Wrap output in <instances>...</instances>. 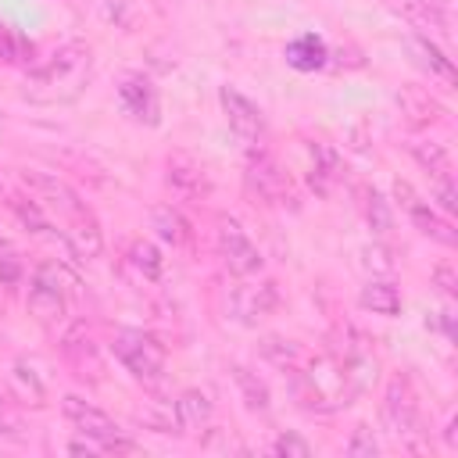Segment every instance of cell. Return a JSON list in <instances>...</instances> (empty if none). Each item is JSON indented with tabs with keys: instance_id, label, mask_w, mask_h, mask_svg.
I'll return each instance as SVG.
<instances>
[{
	"instance_id": "1",
	"label": "cell",
	"mask_w": 458,
	"mask_h": 458,
	"mask_svg": "<svg viewBox=\"0 0 458 458\" xmlns=\"http://www.w3.org/2000/svg\"><path fill=\"white\" fill-rule=\"evenodd\" d=\"M21 179H25V186L36 193V200H39L43 208H50L54 215L64 218L61 240L72 247L75 258H86V261H89V258H97V254L104 250V236H100L97 218L89 215V208L79 200V193H75L64 179L47 175V172H25Z\"/></svg>"
},
{
	"instance_id": "2",
	"label": "cell",
	"mask_w": 458,
	"mask_h": 458,
	"mask_svg": "<svg viewBox=\"0 0 458 458\" xmlns=\"http://www.w3.org/2000/svg\"><path fill=\"white\" fill-rule=\"evenodd\" d=\"M93 75V50L89 43H61L43 64L25 75V97L36 104H64L75 100Z\"/></svg>"
},
{
	"instance_id": "3",
	"label": "cell",
	"mask_w": 458,
	"mask_h": 458,
	"mask_svg": "<svg viewBox=\"0 0 458 458\" xmlns=\"http://www.w3.org/2000/svg\"><path fill=\"white\" fill-rule=\"evenodd\" d=\"M61 411H64V419H68L82 437H89V440L100 447V454H132V451H140V447L125 437V429H118V422H114L107 411H100L97 404H89V401H82V397H75V394H64V397H61Z\"/></svg>"
},
{
	"instance_id": "4",
	"label": "cell",
	"mask_w": 458,
	"mask_h": 458,
	"mask_svg": "<svg viewBox=\"0 0 458 458\" xmlns=\"http://www.w3.org/2000/svg\"><path fill=\"white\" fill-rule=\"evenodd\" d=\"M114 358L143 383H157L165 376V347L147 336L143 329H118L114 333Z\"/></svg>"
},
{
	"instance_id": "5",
	"label": "cell",
	"mask_w": 458,
	"mask_h": 458,
	"mask_svg": "<svg viewBox=\"0 0 458 458\" xmlns=\"http://www.w3.org/2000/svg\"><path fill=\"white\" fill-rule=\"evenodd\" d=\"M68 308V286H64V268L61 265H39L29 283V311L39 322H57Z\"/></svg>"
},
{
	"instance_id": "6",
	"label": "cell",
	"mask_w": 458,
	"mask_h": 458,
	"mask_svg": "<svg viewBox=\"0 0 458 458\" xmlns=\"http://www.w3.org/2000/svg\"><path fill=\"white\" fill-rule=\"evenodd\" d=\"M383 426L401 437V440H415V433L422 429V419H419V401H415V390L404 376H394L386 383V394H383Z\"/></svg>"
},
{
	"instance_id": "7",
	"label": "cell",
	"mask_w": 458,
	"mask_h": 458,
	"mask_svg": "<svg viewBox=\"0 0 458 458\" xmlns=\"http://www.w3.org/2000/svg\"><path fill=\"white\" fill-rule=\"evenodd\" d=\"M218 254H222V261H225V268L233 276L261 272V250H258V243L247 236V229L236 218H222L218 222Z\"/></svg>"
},
{
	"instance_id": "8",
	"label": "cell",
	"mask_w": 458,
	"mask_h": 458,
	"mask_svg": "<svg viewBox=\"0 0 458 458\" xmlns=\"http://www.w3.org/2000/svg\"><path fill=\"white\" fill-rule=\"evenodd\" d=\"M218 104H222V111H225L229 129H233L243 143L254 147V143L265 136V114H261V107H258L250 97H243V93L233 89V86H222V89H218Z\"/></svg>"
},
{
	"instance_id": "9",
	"label": "cell",
	"mask_w": 458,
	"mask_h": 458,
	"mask_svg": "<svg viewBox=\"0 0 458 458\" xmlns=\"http://www.w3.org/2000/svg\"><path fill=\"white\" fill-rule=\"evenodd\" d=\"M276 304H279V290H276V283H268V279H265V283H240V286H233V293H229V311H233V318L243 322V326H254L258 318L272 315Z\"/></svg>"
},
{
	"instance_id": "10",
	"label": "cell",
	"mask_w": 458,
	"mask_h": 458,
	"mask_svg": "<svg viewBox=\"0 0 458 458\" xmlns=\"http://www.w3.org/2000/svg\"><path fill=\"white\" fill-rule=\"evenodd\" d=\"M243 175H247V186H250L261 200H268V204H290V200H293V186H290L286 172H279V165H276L272 157L250 154Z\"/></svg>"
},
{
	"instance_id": "11",
	"label": "cell",
	"mask_w": 458,
	"mask_h": 458,
	"mask_svg": "<svg viewBox=\"0 0 458 458\" xmlns=\"http://www.w3.org/2000/svg\"><path fill=\"white\" fill-rule=\"evenodd\" d=\"M394 197L401 200V208L408 211V218H411L426 236H433V240H440V243H447V247L458 240V236H454V229H451V222H447V218H440V215L433 211V204H429V200H422L408 182H401V179H397V182H394Z\"/></svg>"
},
{
	"instance_id": "12",
	"label": "cell",
	"mask_w": 458,
	"mask_h": 458,
	"mask_svg": "<svg viewBox=\"0 0 458 458\" xmlns=\"http://www.w3.org/2000/svg\"><path fill=\"white\" fill-rule=\"evenodd\" d=\"M118 104L136 122H157V93L143 75H125L118 86Z\"/></svg>"
},
{
	"instance_id": "13",
	"label": "cell",
	"mask_w": 458,
	"mask_h": 458,
	"mask_svg": "<svg viewBox=\"0 0 458 458\" xmlns=\"http://www.w3.org/2000/svg\"><path fill=\"white\" fill-rule=\"evenodd\" d=\"M283 57H286V64H290V68H297V72H318V68L329 61V50H326L322 36L304 32V36H297V39H290V43H286Z\"/></svg>"
},
{
	"instance_id": "14",
	"label": "cell",
	"mask_w": 458,
	"mask_h": 458,
	"mask_svg": "<svg viewBox=\"0 0 458 458\" xmlns=\"http://www.w3.org/2000/svg\"><path fill=\"white\" fill-rule=\"evenodd\" d=\"M61 347H64V358H68V365L75 369V376H82V379H100L104 361H100V354H97V347H93L89 336L68 333Z\"/></svg>"
},
{
	"instance_id": "15",
	"label": "cell",
	"mask_w": 458,
	"mask_h": 458,
	"mask_svg": "<svg viewBox=\"0 0 458 458\" xmlns=\"http://www.w3.org/2000/svg\"><path fill=\"white\" fill-rule=\"evenodd\" d=\"M168 182H172L175 190H182V193H208V175H204V168H200L193 157H186V154H172V157H168Z\"/></svg>"
},
{
	"instance_id": "16",
	"label": "cell",
	"mask_w": 458,
	"mask_h": 458,
	"mask_svg": "<svg viewBox=\"0 0 458 458\" xmlns=\"http://www.w3.org/2000/svg\"><path fill=\"white\" fill-rule=\"evenodd\" d=\"M211 422V401L200 390H182L175 401V426L182 429H204Z\"/></svg>"
},
{
	"instance_id": "17",
	"label": "cell",
	"mask_w": 458,
	"mask_h": 458,
	"mask_svg": "<svg viewBox=\"0 0 458 458\" xmlns=\"http://www.w3.org/2000/svg\"><path fill=\"white\" fill-rule=\"evenodd\" d=\"M361 308L372 315H397L401 311V290L390 279H369L361 286Z\"/></svg>"
},
{
	"instance_id": "18",
	"label": "cell",
	"mask_w": 458,
	"mask_h": 458,
	"mask_svg": "<svg viewBox=\"0 0 458 458\" xmlns=\"http://www.w3.org/2000/svg\"><path fill=\"white\" fill-rule=\"evenodd\" d=\"M401 11L429 32H444L447 29V0H401Z\"/></svg>"
},
{
	"instance_id": "19",
	"label": "cell",
	"mask_w": 458,
	"mask_h": 458,
	"mask_svg": "<svg viewBox=\"0 0 458 458\" xmlns=\"http://www.w3.org/2000/svg\"><path fill=\"white\" fill-rule=\"evenodd\" d=\"M408 50L415 54V61H419L426 72L440 75L444 82H454V68H451V61L440 54V47H437L429 36H411V39H408Z\"/></svg>"
},
{
	"instance_id": "20",
	"label": "cell",
	"mask_w": 458,
	"mask_h": 458,
	"mask_svg": "<svg viewBox=\"0 0 458 458\" xmlns=\"http://www.w3.org/2000/svg\"><path fill=\"white\" fill-rule=\"evenodd\" d=\"M154 229H157V236H161L165 243H172V247L190 243V225H186V218L179 215V208H172V204L154 208Z\"/></svg>"
},
{
	"instance_id": "21",
	"label": "cell",
	"mask_w": 458,
	"mask_h": 458,
	"mask_svg": "<svg viewBox=\"0 0 458 458\" xmlns=\"http://www.w3.org/2000/svg\"><path fill=\"white\" fill-rule=\"evenodd\" d=\"M233 379H236L240 397L250 411H268V386L258 379V372H250L247 365H233Z\"/></svg>"
},
{
	"instance_id": "22",
	"label": "cell",
	"mask_w": 458,
	"mask_h": 458,
	"mask_svg": "<svg viewBox=\"0 0 458 458\" xmlns=\"http://www.w3.org/2000/svg\"><path fill=\"white\" fill-rule=\"evenodd\" d=\"M311 157H315V165H311V186H318V193H326L329 182L340 175V157H336V150L329 143H315L311 147Z\"/></svg>"
},
{
	"instance_id": "23",
	"label": "cell",
	"mask_w": 458,
	"mask_h": 458,
	"mask_svg": "<svg viewBox=\"0 0 458 458\" xmlns=\"http://www.w3.org/2000/svg\"><path fill=\"white\" fill-rule=\"evenodd\" d=\"M408 150H411V157H415L429 175L451 172V157H447V150H444L440 143H433V140H415V143H408Z\"/></svg>"
},
{
	"instance_id": "24",
	"label": "cell",
	"mask_w": 458,
	"mask_h": 458,
	"mask_svg": "<svg viewBox=\"0 0 458 458\" xmlns=\"http://www.w3.org/2000/svg\"><path fill=\"white\" fill-rule=\"evenodd\" d=\"M261 354H265L272 365L290 369V372L301 365V347H297L293 340H283V336H265V340H261Z\"/></svg>"
},
{
	"instance_id": "25",
	"label": "cell",
	"mask_w": 458,
	"mask_h": 458,
	"mask_svg": "<svg viewBox=\"0 0 458 458\" xmlns=\"http://www.w3.org/2000/svg\"><path fill=\"white\" fill-rule=\"evenodd\" d=\"M397 100H401V107H411V122H419V125L437 122V118L444 114V111H440V104H437L433 97L419 93V89H408V93H401Z\"/></svg>"
},
{
	"instance_id": "26",
	"label": "cell",
	"mask_w": 458,
	"mask_h": 458,
	"mask_svg": "<svg viewBox=\"0 0 458 458\" xmlns=\"http://www.w3.org/2000/svg\"><path fill=\"white\" fill-rule=\"evenodd\" d=\"M129 261H132L147 279H157V276H161V254H157V247H154L150 240H136V243L129 247Z\"/></svg>"
},
{
	"instance_id": "27",
	"label": "cell",
	"mask_w": 458,
	"mask_h": 458,
	"mask_svg": "<svg viewBox=\"0 0 458 458\" xmlns=\"http://www.w3.org/2000/svg\"><path fill=\"white\" fill-rule=\"evenodd\" d=\"M365 218H369V225L379 233V236H386L390 233V208H386V200H383V193L379 190H365Z\"/></svg>"
},
{
	"instance_id": "28",
	"label": "cell",
	"mask_w": 458,
	"mask_h": 458,
	"mask_svg": "<svg viewBox=\"0 0 458 458\" xmlns=\"http://www.w3.org/2000/svg\"><path fill=\"white\" fill-rule=\"evenodd\" d=\"M433 197H437V208H440L444 215H454V211H458V193H454V179H451V172L433 175Z\"/></svg>"
},
{
	"instance_id": "29",
	"label": "cell",
	"mask_w": 458,
	"mask_h": 458,
	"mask_svg": "<svg viewBox=\"0 0 458 458\" xmlns=\"http://www.w3.org/2000/svg\"><path fill=\"white\" fill-rule=\"evenodd\" d=\"M344 451H347L351 458H372V454L379 451V440L372 437L369 426H354V433H351V440H347Z\"/></svg>"
},
{
	"instance_id": "30",
	"label": "cell",
	"mask_w": 458,
	"mask_h": 458,
	"mask_svg": "<svg viewBox=\"0 0 458 458\" xmlns=\"http://www.w3.org/2000/svg\"><path fill=\"white\" fill-rule=\"evenodd\" d=\"M0 437L4 440H25V422L21 415L11 408V401L0 394Z\"/></svg>"
},
{
	"instance_id": "31",
	"label": "cell",
	"mask_w": 458,
	"mask_h": 458,
	"mask_svg": "<svg viewBox=\"0 0 458 458\" xmlns=\"http://www.w3.org/2000/svg\"><path fill=\"white\" fill-rule=\"evenodd\" d=\"M272 454H279V458H308L311 444L304 437H297V433H279L276 444H272Z\"/></svg>"
},
{
	"instance_id": "32",
	"label": "cell",
	"mask_w": 458,
	"mask_h": 458,
	"mask_svg": "<svg viewBox=\"0 0 458 458\" xmlns=\"http://www.w3.org/2000/svg\"><path fill=\"white\" fill-rule=\"evenodd\" d=\"M21 279V258L18 250L0 236V283H18Z\"/></svg>"
},
{
	"instance_id": "33",
	"label": "cell",
	"mask_w": 458,
	"mask_h": 458,
	"mask_svg": "<svg viewBox=\"0 0 458 458\" xmlns=\"http://www.w3.org/2000/svg\"><path fill=\"white\" fill-rule=\"evenodd\" d=\"M433 279H437V286H440L447 297H454V293H458V283H454V268H451V265H437Z\"/></svg>"
},
{
	"instance_id": "34",
	"label": "cell",
	"mask_w": 458,
	"mask_h": 458,
	"mask_svg": "<svg viewBox=\"0 0 458 458\" xmlns=\"http://www.w3.org/2000/svg\"><path fill=\"white\" fill-rule=\"evenodd\" d=\"M365 265L376 268V272H390L394 268V261H386V250L383 247H369L365 250Z\"/></svg>"
},
{
	"instance_id": "35",
	"label": "cell",
	"mask_w": 458,
	"mask_h": 458,
	"mask_svg": "<svg viewBox=\"0 0 458 458\" xmlns=\"http://www.w3.org/2000/svg\"><path fill=\"white\" fill-rule=\"evenodd\" d=\"M0 315H4V301H0Z\"/></svg>"
}]
</instances>
